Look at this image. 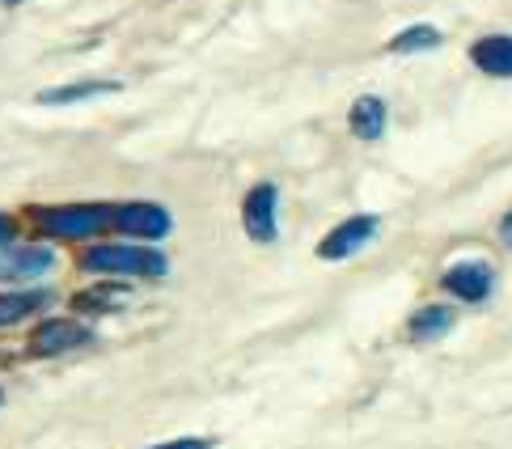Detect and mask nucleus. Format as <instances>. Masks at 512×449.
I'll list each match as a JSON object with an SVG mask.
<instances>
[{"mask_svg":"<svg viewBox=\"0 0 512 449\" xmlns=\"http://www.w3.org/2000/svg\"><path fill=\"white\" fill-rule=\"evenodd\" d=\"M373 233H377V217H369V212L364 217H347L318 242V259H352L360 246L373 242Z\"/></svg>","mask_w":512,"mask_h":449,"instance_id":"nucleus-5","label":"nucleus"},{"mask_svg":"<svg viewBox=\"0 0 512 449\" xmlns=\"http://www.w3.org/2000/svg\"><path fill=\"white\" fill-rule=\"evenodd\" d=\"M85 272L98 276H140V280H157L166 276V255H157L153 246H127V242H106V246H89L81 255Z\"/></svg>","mask_w":512,"mask_h":449,"instance_id":"nucleus-1","label":"nucleus"},{"mask_svg":"<svg viewBox=\"0 0 512 449\" xmlns=\"http://www.w3.org/2000/svg\"><path fill=\"white\" fill-rule=\"evenodd\" d=\"M347 128H352L356 140H381L386 136V102L364 94L352 102V111H347Z\"/></svg>","mask_w":512,"mask_h":449,"instance_id":"nucleus-10","label":"nucleus"},{"mask_svg":"<svg viewBox=\"0 0 512 449\" xmlns=\"http://www.w3.org/2000/svg\"><path fill=\"white\" fill-rule=\"evenodd\" d=\"M34 221L47 238H94V233L115 225V204H64V208H39Z\"/></svg>","mask_w":512,"mask_h":449,"instance_id":"nucleus-2","label":"nucleus"},{"mask_svg":"<svg viewBox=\"0 0 512 449\" xmlns=\"http://www.w3.org/2000/svg\"><path fill=\"white\" fill-rule=\"evenodd\" d=\"M432 47H441V30L436 26H411L386 43V51H394V56H415V51H432Z\"/></svg>","mask_w":512,"mask_h":449,"instance_id":"nucleus-14","label":"nucleus"},{"mask_svg":"<svg viewBox=\"0 0 512 449\" xmlns=\"http://www.w3.org/2000/svg\"><path fill=\"white\" fill-rule=\"evenodd\" d=\"M51 305V293L43 289H22V293H0V327H13L30 314H39Z\"/></svg>","mask_w":512,"mask_h":449,"instance_id":"nucleus-11","label":"nucleus"},{"mask_svg":"<svg viewBox=\"0 0 512 449\" xmlns=\"http://www.w3.org/2000/svg\"><path fill=\"white\" fill-rule=\"evenodd\" d=\"M51 255L47 246H13L0 242V280H39L43 272H51Z\"/></svg>","mask_w":512,"mask_h":449,"instance_id":"nucleus-7","label":"nucleus"},{"mask_svg":"<svg viewBox=\"0 0 512 449\" xmlns=\"http://www.w3.org/2000/svg\"><path fill=\"white\" fill-rule=\"evenodd\" d=\"M119 81H81V85H60V89H43L39 102L43 106H68V102H85V98H102L115 94Z\"/></svg>","mask_w":512,"mask_h":449,"instance_id":"nucleus-13","label":"nucleus"},{"mask_svg":"<svg viewBox=\"0 0 512 449\" xmlns=\"http://www.w3.org/2000/svg\"><path fill=\"white\" fill-rule=\"evenodd\" d=\"M500 238H504V246H512V212H508L504 225H500Z\"/></svg>","mask_w":512,"mask_h":449,"instance_id":"nucleus-16","label":"nucleus"},{"mask_svg":"<svg viewBox=\"0 0 512 449\" xmlns=\"http://www.w3.org/2000/svg\"><path fill=\"white\" fill-rule=\"evenodd\" d=\"M276 204H280V191L271 187V183H259V187H250V195H246V204H242V225H246V233L254 242H276V233H280V225H276Z\"/></svg>","mask_w":512,"mask_h":449,"instance_id":"nucleus-3","label":"nucleus"},{"mask_svg":"<svg viewBox=\"0 0 512 449\" xmlns=\"http://www.w3.org/2000/svg\"><path fill=\"white\" fill-rule=\"evenodd\" d=\"M149 449H212V441H204V437H178V441H166V445H149Z\"/></svg>","mask_w":512,"mask_h":449,"instance_id":"nucleus-15","label":"nucleus"},{"mask_svg":"<svg viewBox=\"0 0 512 449\" xmlns=\"http://www.w3.org/2000/svg\"><path fill=\"white\" fill-rule=\"evenodd\" d=\"M9 238H13V221L0 217V242H9Z\"/></svg>","mask_w":512,"mask_h":449,"instance_id":"nucleus-17","label":"nucleus"},{"mask_svg":"<svg viewBox=\"0 0 512 449\" xmlns=\"http://www.w3.org/2000/svg\"><path fill=\"white\" fill-rule=\"evenodd\" d=\"M449 327H453V310H449V305H424V310L411 318L407 335L415 339V344H432V339H441Z\"/></svg>","mask_w":512,"mask_h":449,"instance_id":"nucleus-12","label":"nucleus"},{"mask_svg":"<svg viewBox=\"0 0 512 449\" xmlns=\"http://www.w3.org/2000/svg\"><path fill=\"white\" fill-rule=\"evenodd\" d=\"M115 229H123L127 238L157 242L170 233V212L161 204H119L115 208Z\"/></svg>","mask_w":512,"mask_h":449,"instance_id":"nucleus-6","label":"nucleus"},{"mask_svg":"<svg viewBox=\"0 0 512 449\" xmlns=\"http://www.w3.org/2000/svg\"><path fill=\"white\" fill-rule=\"evenodd\" d=\"M94 331L81 327V322L72 318H47L39 331L30 335V352L34 356H60V352H72V348H85Z\"/></svg>","mask_w":512,"mask_h":449,"instance_id":"nucleus-4","label":"nucleus"},{"mask_svg":"<svg viewBox=\"0 0 512 449\" xmlns=\"http://www.w3.org/2000/svg\"><path fill=\"white\" fill-rule=\"evenodd\" d=\"M0 403H5V390H0Z\"/></svg>","mask_w":512,"mask_h":449,"instance_id":"nucleus-18","label":"nucleus"},{"mask_svg":"<svg viewBox=\"0 0 512 449\" xmlns=\"http://www.w3.org/2000/svg\"><path fill=\"white\" fill-rule=\"evenodd\" d=\"M470 64L487 77H512V34H487L470 47Z\"/></svg>","mask_w":512,"mask_h":449,"instance_id":"nucleus-9","label":"nucleus"},{"mask_svg":"<svg viewBox=\"0 0 512 449\" xmlns=\"http://www.w3.org/2000/svg\"><path fill=\"white\" fill-rule=\"evenodd\" d=\"M441 284L462 301H483L496 289V272H491V263H483V259H466V263H453Z\"/></svg>","mask_w":512,"mask_h":449,"instance_id":"nucleus-8","label":"nucleus"}]
</instances>
